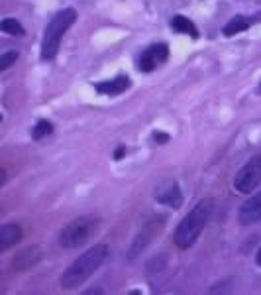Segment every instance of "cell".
<instances>
[{
	"label": "cell",
	"instance_id": "30bf717a",
	"mask_svg": "<svg viewBox=\"0 0 261 295\" xmlns=\"http://www.w3.org/2000/svg\"><path fill=\"white\" fill-rule=\"evenodd\" d=\"M238 221L240 224H255L261 221V191L251 195L249 199L240 207L238 211Z\"/></svg>",
	"mask_w": 261,
	"mask_h": 295
},
{
	"label": "cell",
	"instance_id": "52a82bcc",
	"mask_svg": "<svg viewBox=\"0 0 261 295\" xmlns=\"http://www.w3.org/2000/svg\"><path fill=\"white\" fill-rule=\"evenodd\" d=\"M165 221H167L165 217H153V219H149L141 226L139 234L134 238V244H132V248H130V258H136L139 252H143L147 248V246L151 244V240L163 230Z\"/></svg>",
	"mask_w": 261,
	"mask_h": 295
},
{
	"label": "cell",
	"instance_id": "6da1fadb",
	"mask_svg": "<svg viewBox=\"0 0 261 295\" xmlns=\"http://www.w3.org/2000/svg\"><path fill=\"white\" fill-rule=\"evenodd\" d=\"M110 256V248L106 244H96L88 248L85 254H81L59 277V283L63 289H73L77 285H83L104 262Z\"/></svg>",
	"mask_w": 261,
	"mask_h": 295
},
{
	"label": "cell",
	"instance_id": "9a60e30c",
	"mask_svg": "<svg viewBox=\"0 0 261 295\" xmlns=\"http://www.w3.org/2000/svg\"><path fill=\"white\" fill-rule=\"evenodd\" d=\"M0 30H2L4 34H8V36H18V37L26 36L24 26L16 18H4L2 22H0Z\"/></svg>",
	"mask_w": 261,
	"mask_h": 295
},
{
	"label": "cell",
	"instance_id": "2e32d148",
	"mask_svg": "<svg viewBox=\"0 0 261 295\" xmlns=\"http://www.w3.org/2000/svg\"><path fill=\"white\" fill-rule=\"evenodd\" d=\"M51 132H53V124H51L49 120H37L35 126L32 128V138L34 140H41V138L49 136Z\"/></svg>",
	"mask_w": 261,
	"mask_h": 295
},
{
	"label": "cell",
	"instance_id": "7402d4cb",
	"mask_svg": "<svg viewBox=\"0 0 261 295\" xmlns=\"http://www.w3.org/2000/svg\"><path fill=\"white\" fill-rule=\"evenodd\" d=\"M259 92H261V87H259Z\"/></svg>",
	"mask_w": 261,
	"mask_h": 295
},
{
	"label": "cell",
	"instance_id": "5b68a950",
	"mask_svg": "<svg viewBox=\"0 0 261 295\" xmlns=\"http://www.w3.org/2000/svg\"><path fill=\"white\" fill-rule=\"evenodd\" d=\"M261 183V154L253 156L245 166H242L234 177V189L242 195H251Z\"/></svg>",
	"mask_w": 261,
	"mask_h": 295
},
{
	"label": "cell",
	"instance_id": "ba28073f",
	"mask_svg": "<svg viewBox=\"0 0 261 295\" xmlns=\"http://www.w3.org/2000/svg\"><path fill=\"white\" fill-rule=\"evenodd\" d=\"M153 197L159 205H165V207H171V209H181L183 207V191H181L179 183L173 181V179L161 181L157 187H155Z\"/></svg>",
	"mask_w": 261,
	"mask_h": 295
},
{
	"label": "cell",
	"instance_id": "7c38bea8",
	"mask_svg": "<svg viewBox=\"0 0 261 295\" xmlns=\"http://www.w3.org/2000/svg\"><path fill=\"white\" fill-rule=\"evenodd\" d=\"M22 240V228L16 222H6L0 226V250H8Z\"/></svg>",
	"mask_w": 261,
	"mask_h": 295
},
{
	"label": "cell",
	"instance_id": "7a4b0ae2",
	"mask_svg": "<svg viewBox=\"0 0 261 295\" xmlns=\"http://www.w3.org/2000/svg\"><path fill=\"white\" fill-rule=\"evenodd\" d=\"M212 211H214V201L212 199H200L185 215V219L179 222V226L175 228V234H173V242L177 244V248H181V250L191 248V246L196 242V238L200 236V232L204 230L206 222L210 221Z\"/></svg>",
	"mask_w": 261,
	"mask_h": 295
},
{
	"label": "cell",
	"instance_id": "44dd1931",
	"mask_svg": "<svg viewBox=\"0 0 261 295\" xmlns=\"http://www.w3.org/2000/svg\"><path fill=\"white\" fill-rule=\"evenodd\" d=\"M87 293L90 295V293H104L102 289H98V287H94V289H87Z\"/></svg>",
	"mask_w": 261,
	"mask_h": 295
},
{
	"label": "cell",
	"instance_id": "3957f363",
	"mask_svg": "<svg viewBox=\"0 0 261 295\" xmlns=\"http://www.w3.org/2000/svg\"><path fill=\"white\" fill-rule=\"evenodd\" d=\"M77 22V12L75 8H63L59 10L53 18H51L43 30V39H41V59L43 61H49L53 59L59 52V45H61V39L65 36V32Z\"/></svg>",
	"mask_w": 261,
	"mask_h": 295
},
{
	"label": "cell",
	"instance_id": "5bb4252c",
	"mask_svg": "<svg viewBox=\"0 0 261 295\" xmlns=\"http://www.w3.org/2000/svg\"><path fill=\"white\" fill-rule=\"evenodd\" d=\"M171 28H173L175 32H179V34H187V36H191L192 39H198V28H196L194 22L189 20L187 16H181V14L173 16V18H171Z\"/></svg>",
	"mask_w": 261,
	"mask_h": 295
},
{
	"label": "cell",
	"instance_id": "9c48e42d",
	"mask_svg": "<svg viewBox=\"0 0 261 295\" xmlns=\"http://www.w3.org/2000/svg\"><path fill=\"white\" fill-rule=\"evenodd\" d=\"M39 260H41V248L39 246H28V248L20 250L12 258L10 266H12V272H26V270H32L34 266H37Z\"/></svg>",
	"mask_w": 261,
	"mask_h": 295
},
{
	"label": "cell",
	"instance_id": "8fae6325",
	"mask_svg": "<svg viewBox=\"0 0 261 295\" xmlns=\"http://www.w3.org/2000/svg\"><path fill=\"white\" fill-rule=\"evenodd\" d=\"M132 87V79L128 75H118L114 79H108V81H100L94 85V91L104 94V96H118L122 92H126L128 89Z\"/></svg>",
	"mask_w": 261,
	"mask_h": 295
},
{
	"label": "cell",
	"instance_id": "ac0fdd59",
	"mask_svg": "<svg viewBox=\"0 0 261 295\" xmlns=\"http://www.w3.org/2000/svg\"><path fill=\"white\" fill-rule=\"evenodd\" d=\"M151 140H153V142H157L159 146H163V144H169L171 136H169V134H165V132H153V134H151Z\"/></svg>",
	"mask_w": 261,
	"mask_h": 295
},
{
	"label": "cell",
	"instance_id": "8992f818",
	"mask_svg": "<svg viewBox=\"0 0 261 295\" xmlns=\"http://www.w3.org/2000/svg\"><path fill=\"white\" fill-rule=\"evenodd\" d=\"M167 59H169V45L163 43V41L151 43L141 52V55L138 59V69L141 73H151L157 67H161Z\"/></svg>",
	"mask_w": 261,
	"mask_h": 295
},
{
	"label": "cell",
	"instance_id": "4fadbf2b",
	"mask_svg": "<svg viewBox=\"0 0 261 295\" xmlns=\"http://www.w3.org/2000/svg\"><path fill=\"white\" fill-rule=\"evenodd\" d=\"M249 26H251V18H247V16H244V14H238V16H234V18H230V22L222 28V34H224L226 37H232V36H236V34H242V32L249 30Z\"/></svg>",
	"mask_w": 261,
	"mask_h": 295
},
{
	"label": "cell",
	"instance_id": "d6986e66",
	"mask_svg": "<svg viewBox=\"0 0 261 295\" xmlns=\"http://www.w3.org/2000/svg\"><path fill=\"white\" fill-rule=\"evenodd\" d=\"M124 154H126V146H118L116 152H114V160H122Z\"/></svg>",
	"mask_w": 261,
	"mask_h": 295
},
{
	"label": "cell",
	"instance_id": "277c9868",
	"mask_svg": "<svg viewBox=\"0 0 261 295\" xmlns=\"http://www.w3.org/2000/svg\"><path fill=\"white\" fill-rule=\"evenodd\" d=\"M96 226H98L96 219H92V217H79V219L67 222L61 228V232H59V244L63 246V248H67V250L79 248V246H83L92 236V232L96 230Z\"/></svg>",
	"mask_w": 261,
	"mask_h": 295
},
{
	"label": "cell",
	"instance_id": "ffe728a7",
	"mask_svg": "<svg viewBox=\"0 0 261 295\" xmlns=\"http://www.w3.org/2000/svg\"><path fill=\"white\" fill-rule=\"evenodd\" d=\"M255 262H257V266L261 268V246H259V250H257V254H255Z\"/></svg>",
	"mask_w": 261,
	"mask_h": 295
},
{
	"label": "cell",
	"instance_id": "e0dca14e",
	"mask_svg": "<svg viewBox=\"0 0 261 295\" xmlns=\"http://www.w3.org/2000/svg\"><path fill=\"white\" fill-rule=\"evenodd\" d=\"M20 54L16 52V49H10V52H4L2 55H0V71H6L8 67H12L16 61H18Z\"/></svg>",
	"mask_w": 261,
	"mask_h": 295
}]
</instances>
